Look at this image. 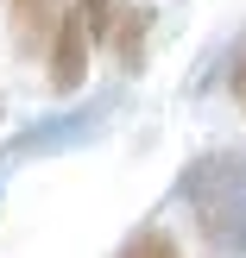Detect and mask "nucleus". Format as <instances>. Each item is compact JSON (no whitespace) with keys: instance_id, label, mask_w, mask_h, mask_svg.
<instances>
[{"instance_id":"obj_1","label":"nucleus","mask_w":246,"mask_h":258,"mask_svg":"<svg viewBox=\"0 0 246 258\" xmlns=\"http://www.w3.org/2000/svg\"><path fill=\"white\" fill-rule=\"evenodd\" d=\"M171 202H183L196 221L202 246L240 258L246 252V145H221V151H196L177 170Z\"/></svg>"},{"instance_id":"obj_2","label":"nucleus","mask_w":246,"mask_h":258,"mask_svg":"<svg viewBox=\"0 0 246 258\" xmlns=\"http://www.w3.org/2000/svg\"><path fill=\"white\" fill-rule=\"evenodd\" d=\"M120 107H126V95L114 88V95H101V101H82V107H63V113H44V120L19 126V133H13L7 145H0V176H7V170H19V164L63 158V151L95 145V139L108 133L114 120H120Z\"/></svg>"},{"instance_id":"obj_3","label":"nucleus","mask_w":246,"mask_h":258,"mask_svg":"<svg viewBox=\"0 0 246 258\" xmlns=\"http://www.w3.org/2000/svg\"><path fill=\"white\" fill-rule=\"evenodd\" d=\"M44 82H51V95H76V88L88 82V32H82V19H76L70 0H63L57 25H51V38H44Z\"/></svg>"},{"instance_id":"obj_4","label":"nucleus","mask_w":246,"mask_h":258,"mask_svg":"<svg viewBox=\"0 0 246 258\" xmlns=\"http://www.w3.org/2000/svg\"><path fill=\"white\" fill-rule=\"evenodd\" d=\"M145 32H152V7H114L108 32H101V44L120 57V70H126V76L145 70Z\"/></svg>"},{"instance_id":"obj_5","label":"nucleus","mask_w":246,"mask_h":258,"mask_svg":"<svg viewBox=\"0 0 246 258\" xmlns=\"http://www.w3.org/2000/svg\"><path fill=\"white\" fill-rule=\"evenodd\" d=\"M63 0H7V25H13V44L19 57H44V38L57 25Z\"/></svg>"},{"instance_id":"obj_6","label":"nucleus","mask_w":246,"mask_h":258,"mask_svg":"<svg viewBox=\"0 0 246 258\" xmlns=\"http://www.w3.org/2000/svg\"><path fill=\"white\" fill-rule=\"evenodd\" d=\"M114 258H183V246H177V233H171V227L145 221V227H133V233L114 246Z\"/></svg>"},{"instance_id":"obj_7","label":"nucleus","mask_w":246,"mask_h":258,"mask_svg":"<svg viewBox=\"0 0 246 258\" xmlns=\"http://www.w3.org/2000/svg\"><path fill=\"white\" fill-rule=\"evenodd\" d=\"M70 7H76V19H82L88 44H101V32H108V19H114V7H120V0H70Z\"/></svg>"},{"instance_id":"obj_8","label":"nucleus","mask_w":246,"mask_h":258,"mask_svg":"<svg viewBox=\"0 0 246 258\" xmlns=\"http://www.w3.org/2000/svg\"><path fill=\"white\" fill-rule=\"evenodd\" d=\"M227 88H234V101H240V107H246V50H240V57H234V76H227Z\"/></svg>"},{"instance_id":"obj_9","label":"nucleus","mask_w":246,"mask_h":258,"mask_svg":"<svg viewBox=\"0 0 246 258\" xmlns=\"http://www.w3.org/2000/svg\"><path fill=\"white\" fill-rule=\"evenodd\" d=\"M0 202H7V176H0Z\"/></svg>"}]
</instances>
